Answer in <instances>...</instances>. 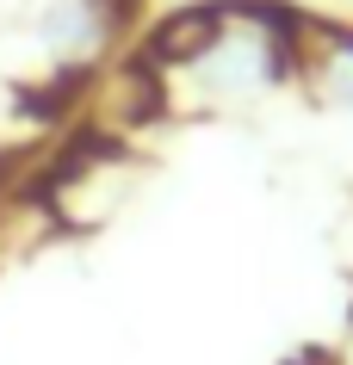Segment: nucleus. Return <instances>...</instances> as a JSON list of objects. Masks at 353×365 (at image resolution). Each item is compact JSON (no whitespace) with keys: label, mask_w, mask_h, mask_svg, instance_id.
<instances>
[{"label":"nucleus","mask_w":353,"mask_h":365,"mask_svg":"<svg viewBox=\"0 0 353 365\" xmlns=\"http://www.w3.org/2000/svg\"><path fill=\"white\" fill-rule=\"evenodd\" d=\"M316 87L341 106H353V38H329L322 62H316Z\"/></svg>","instance_id":"1"},{"label":"nucleus","mask_w":353,"mask_h":365,"mask_svg":"<svg viewBox=\"0 0 353 365\" xmlns=\"http://www.w3.org/2000/svg\"><path fill=\"white\" fill-rule=\"evenodd\" d=\"M341 365H353V341H347V359H341Z\"/></svg>","instance_id":"2"}]
</instances>
